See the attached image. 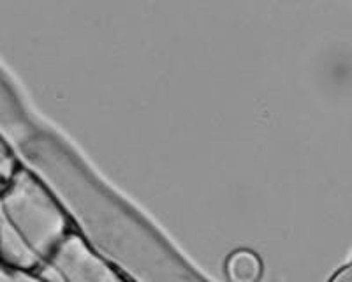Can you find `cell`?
Returning <instances> with one entry per match:
<instances>
[{
	"label": "cell",
	"instance_id": "6da1fadb",
	"mask_svg": "<svg viewBox=\"0 0 352 282\" xmlns=\"http://www.w3.org/2000/svg\"><path fill=\"white\" fill-rule=\"evenodd\" d=\"M48 261L65 282H129L72 233L65 237Z\"/></svg>",
	"mask_w": 352,
	"mask_h": 282
},
{
	"label": "cell",
	"instance_id": "7a4b0ae2",
	"mask_svg": "<svg viewBox=\"0 0 352 282\" xmlns=\"http://www.w3.org/2000/svg\"><path fill=\"white\" fill-rule=\"evenodd\" d=\"M226 274L229 282H259L263 263L252 250H236L226 261Z\"/></svg>",
	"mask_w": 352,
	"mask_h": 282
},
{
	"label": "cell",
	"instance_id": "3957f363",
	"mask_svg": "<svg viewBox=\"0 0 352 282\" xmlns=\"http://www.w3.org/2000/svg\"><path fill=\"white\" fill-rule=\"evenodd\" d=\"M328 282H352V258L349 259L344 266H340V268L329 277Z\"/></svg>",
	"mask_w": 352,
	"mask_h": 282
},
{
	"label": "cell",
	"instance_id": "277c9868",
	"mask_svg": "<svg viewBox=\"0 0 352 282\" xmlns=\"http://www.w3.org/2000/svg\"><path fill=\"white\" fill-rule=\"evenodd\" d=\"M4 282H41V281H37V279L32 277V275L25 274V272L12 270L11 274H8V272H6Z\"/></svg>",
	"mask_w": 352,
	"mask_h": 282
}]
</instances>
